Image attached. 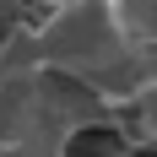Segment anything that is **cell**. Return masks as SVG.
<instances>
[{
	"mask_svg": "<svg viewBox=\"0 0 157 157\" xmlns=\"http://www.w3.org/2000/svg\"><path fill=\"white\" fill-rule=\"evenodd\" d=\"M92 125H114V109L54 65L0 76V152L6 157H65Z\"/></svg>",
	"mask_w": 157,
	"mask_h": 157,
	"instance_id": "obj_1",
	"label": "cell"
},
{
	"mask_svg": "<svg viewBox=\"0 0 157 157\" xmlns=\"http://www.w3.org/2000/svg\"><path fill=\"white\" fill-rule=\"evenodd\" d=\"M114 125H125L136 146H152V152H157V81H146L141 98H136V103H130Z\"/></svg>",
	"mask_w": 157,
	"mask_h": 157,
	"instance_id": "obj_2",
	"label": "cell"
},
{
	"mask_svg": "<svg viewBox=\"0 0 157 157\" xmlns=\"http://www.w3.org/2000/svg\"><path fill=\"white\" fill-rule=\"evenodd\" d=\"M119 11H125L136 44H157V0H119Z\"/></svg>",
	"mask_w": 157,
	"mask_h": 157,
	"instance_id": "obj_3",
	"label": "cell"
},
{
	"mask_svg": "<svg viewBox=\"0 0 157 157\" xmlns=\"http://www.w3.org/2000/svg\"><path fill=\"white\" fill-rule=\"evenodd\" d=\"M157 81V44H141V87Z\"/></svg>",
	"mask_w": 157,
	"mask_h": 157,
	"instance_id": "obj_4",
	"label": "cell"
},
{
	"mask_svg": "<svg viewBox=\"0 0 157 157\" xmlns=\"http://www.w3.org/2000/svg\"><path fill=\"white\" fill-rule=\"evenodd\" d=\"M22 11H27V0H0V22H16Z\"/></svg>",
	"mask_w": 157,
	"mask_h": 157,
	"instance_id": "obj_5",
	"label": "cell"
},
{
	"mask_svg": "<svg viewBox=\"0 0 157 157\" xmlns=\"http://www.w3.org/2000/svg\"><path fill=\"white\" fill-rule=\"evenodd\" d=\"M0 157H6V152H0Z\"/></svg>",
	"mask_w": 157,
	"mask_h": 157,
	"instance_id": "obj_6",
	"label": "cell"
}]
</instances>
